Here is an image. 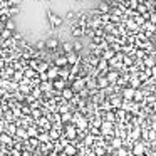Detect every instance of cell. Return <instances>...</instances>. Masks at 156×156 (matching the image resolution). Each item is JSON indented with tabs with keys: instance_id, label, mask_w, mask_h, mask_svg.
I'll return each mask as SVG.
<instances>
[{
	"instance_id": "cell-42",
	"label": "cell",
	"mask_w": 156,
	"mask_h": 156,
	"mask_svg": "<svg viewBox=\"0 0 156 156\" xmlns=\"http://www.w3.org/2000/svg\"><path fill=\"white\" fill-rule=\"evenodd\" d=\"M94 143V136H91V134H86V138H84V144H92Z\"/></svg>"
},
{
	"instance_id": "cell-24",
	"label": "cell",
	"mask_w": 156,
	"mask_h": 156,
	"mask_svg": "<svg viewBox=\"0 0 156 156\" xmlns=\"http://www.w3.org/2000/svg\"><path fill=\"white\" fill-rule=\"evenodd\" d=\"M139 136H141V128H134V129L131 131V134H129V138L134 139V141H138Z\"/></svg>"
},
{
	"instance_id": "cell-31",
	"label": "cell",
	"mask_w": 156,
	"mask_h": 156,
	"mask_svg": "<svg viewBox=\"0 0 156 156\" xmlns=\"http://www.w3.org/2000/svg\"><path fill=\"white\" fill-rule=\"evenodd\" d=\"M27 134H29V138H37V136H39V129L35 128V126H34V128H29L27 129Z\"/></svg>"
},
{
	"instance_id": "cell-5",
	"label": "cell",
	"mask_w": 156,
	"mask_h": 156,
	"mask_svg": "<svg viewBox=\"0 0 156 156\" xmlns=\"http://www.w3.org/2000/svg\"><path fill=\"white\" fill-rule=\"evenodd\" d=\"M61 96H62V101L67 102V101H72V98H74L76 94H74V91H72L71 87H66V89L61 91Z\"/></svg>"
},
{
	"instance_id": "cell-15",
	"label": "cell",
	"mask_w": 156,
	"mask_h": 156,
	"mask_svg": "<svg viewBox=\"0 0 156 156\" xmlns=\"http://www.w3.org/2000/svg\"><path fill=\"white\" fill-rule=\"evenodd\" d=\"M62 151H64L67 156H74V154H77V148H76L74 144H66Z\"/></svg>"
},
{
	"instance_id": "cell-45",
	"label": "cell",
	"mask_w": 156,
	"mask_h": 156,
	"mask_svg": "<svg viewBox=\"0 0 156 156\" xmlns=\"http://www.w3.org/2000/svg\"><path fill=\"white\" fill-rule=\"evenodd\" d=\"M136 9H138V12H139V14H141V15H143V14H146V7H144V5H143V4H141V5H138V7H136Z\"/></svg>"
},
{
	"instance_id": "cell-56",
	"label": "cell",
	"mask_w": 156,
	"mask_h": 156,
	"mask_svg": "<svg viewBox=\"0 0 156 156\" xmlns=\"http://www.w3.org/2000/svg\"><path fill=\"white\" fill-rule=\"evenodd\" d=\"M0 109H2V101H0Z\"/></svg>"
},
{
	"instance_id": "cell-58",
	"label": "cell",
	"mask_w": 156,
	"mask_h": 156,
	"mask_svg": "<svg viewBox=\"0 0 156 156\" xmlns=\"http://www.w3.org/2000/svg\"><path fill=\"white\" fill-rule=\"evenodd\" d=\"M0 45H2V41H0Z\"/></svg>"
},
{
	"instance_id": "cell-36",
	"label": "cell",
	"mask_w": 156,
	"mask_h": 156,
	"mask_svg": "<svg viewBox=\"0 0 156 156\" xmlns=\"http://www.w3.org/2000/svg\"><path fill=\"white\" fill-rule=\"evenodd\" d=\"M14 72H15V69H14V67H9L7 71H4V72H2V76L9 79V77H12V76H14Z\"/></svg>"
},
{
	"instance_id": "cell-50",
	"label": "cell",
	"mask_w": 156,
	"mask_h": 156,
	"mask_svg": "<svg viewBox=\"0 0 156 156\" xmlns=\"http://www.w3.org/2000/svg\"><path fill=\"white\" fill-rule=\"evenodd\" d=\"M149 19H151V24H154V22H156V14L149 15Z\"/></svg>"
},
{
	"instance_id": "cell-23",
	"label": "cell",
	"mask_w": 156,
	"mask_h": 156,
	"mask_svg": "<svg viewBox=\"0 0 156 156\" xmlns=\"http://www.w3.org/2000/svg\"><path fill=\"white\" fill-rule=\"evenodd\" d=\"M99 14H109V10H111V7H109V4H106V2H102V4H99Z\"/></svg>"
},
{
	"instance_id": "cell-33",
	"label": "cell",
	"mask_w": 156,
	"mask_h": 156,
	"mask_svg": "<svg viewBox=\"0 0 156 156\" xmlns=\"http://www.w3.org/2000/svg\"><path fill=\"white\" fill-rule=\"evenodd\" d=\"M17 136H20L22 139H25V141L29 139V134H27V131H25V129H22V128H19V129H17Z\"/></svg>"
},
{
	"instance_id": "cell-1",
	"label": "cell",
	"mask_w": 156,
	"mask_h": 156,
	"mask_svg": "<svg viewBox=\"0 0 156 156\" xmlns=\"http://www.w3.org/2000/svg\"><path fill=\"white\" fill-rule=\"evenodd\" d=\"M64 138L67 141H76V138H77V128L74 124H67L66 126V131H64Z\"/></svg>"
},
{
	"instance_id": "cell-35",
	"label": "cell",
	"mask_w": 156,
	"mask_h": 156,
	"mask_svg": "<svg viewBox=\"0 0 156 156\" xmlns=\"http://www.w3.org/2000/svg\"><path fill=\"white\" fill-rule=\"evenodd\" d=\"M30 114H32V118H34V119L42 118V111H41V109H30Z\"/></svg>"
},
{
	"instance_id": "cell-41",
	"label": "cell",
	"mask_w": 156,
	"mask_h": 156,
	"mask_svg": "<svg viewBox=\"0 0 156 156\" xmlns=\"http://www.w3.org/2000/svg\"><path fill=\"white\" fill-rule=\"evenodd\" d=\"M14 79H15V81H19V82H20L22 79H24V72H20V71H15V72H14Z\"/></svg>"
},
{
	"instance_id": "cell-48",
	"label": "cell",
	"mask_w": 156,
	"mask_h": 156,
	"mask_svg": "<svg viewBox=\"0 0 156 156\" xmlns=\"http://www.w3.org/2000/svg\"><path fill=\"white\" fill-rule=\"evenodd\" d=\"M146 29H148V30H154V24H151V22H146Z\"/></svg>"
},
{
	"instance_id": "cell-11",
	"label": "cell",
	"mask_w": 156,
	"mask_h": 156,
	"mask_svg": "<svg viewBox=\"0 0 156 156\" xmlns=\"http://www.w3.org/2000/svg\"><path fill=\"white\" fill-rule=\"evenodd\" d=\"M96 69H98V72H108V69H109L108 61H104V59H99L98 64H96Z\"/></svg>"
},
{
	"instance_id": "cell-34",
	"label": "cell",
	"mask_w": 156,
	"mask_h": 156,
	"mask_svg": "<svg viewBox=\"0 0 156 156\" xmlns=\"http://www.w3.org/2000/svg\"><path fill=\"white\" fill-rule=\"evenodd\" d=\"M62 51H64L66 54L72 52V44H71V42H64V44H62Z\"/></svg>"
},
{
	"instance_id": "cell-8",
	"label": "cell",
	"mask_w": 156,
	"mask_h": 156,
	"mask_svg": "<svg viewBox=\"0 0 156 156\" xmlns=\"http://www.w3.org/2000/svg\"><path fill=\"white\" fill-rule=\"evenodd\" d=\"M66 59H67L69 66H77L79 64V55L76 54V52H69V54L66 55Z\"/></svg>"
},
{
	"instance_id": "cell-16",
	"label": "cell",
	"mask_w": 156,
	"mask_h": 156,
	"mask_svg": "<svg viewBox=\"0 0 156 156\" xmlns=\"http://www.w3.org/2000/svg\"><path fill=\"white\" fill-rule=\"evenodd\" d=\"M59 47V41L57 39H49V41H45V49H49V51H54V49Z\"/></svg>"
},
{
	"instance_id": "cell-3",
	"label": "cell",
	"mask_w": 156,
	"mask_h": 156,
	"mask_svg": "<svg viewBox=\"0 0 156 156\" xmlns=\"http://www.w3.org/2000/svg\"><path fill=\"white\" fill-rule=\"evenodd\" d=\"M99 129H101V134L102 136H114V131H112V122L102 121V124L99 126Z\"/></svg>"
},
{
	"instance_id": "cell-32",
	"label": "cell",
	"mask_w": 156,
	"mask_h": 156,
	"mask_svg": "<svg viewBox=\"0 0 156 156\" xmlns=\"http://www.w3.org/2000/svg\"><path fill=\"white\" fill-rule=\"evenodd\" d=\"M87 131H89V134H91V136H101V129H99V128H92V126H91V128H87Z\"/></svg>"
},
{
	"instance_id": "cell-25",
	"label": "cell",
	"mask_w": 156,
	"mask_h": 156,
	"mask_svg": "<svg viewBox=\"0 0 156 156\" xmlns=\"http://www.w3.org/2000/svg\"><path fill=\"white\" fill-rule=\"evenodd\" d=\"M143 98H144V92H141V91H138V89H136L134 96H133V101H134V102H141Z\"/></svg>"
},
{
	"instance_id": "cell-52",
	"label": "cell",
	"mask_w": 156,
	"mask_h": 156,
	"mask_svg": "<svg viewBox=\"0 0 156 156\" xmlns=\"http://www.w3.org/2000/svg\"><path fill=\"white\" fill-rule=\"evenodd\" d=\"M151 74H153V77H156V66H154V67H151Z\"/></svg>"
},
{
	"instance_id": "cell-17",
	"label": "cell",
	"mask_w": 156,
	"mask_h": 156,
	"mask_svg": "<svg viewBox=\"0 0 156 156\" xmlns=\"http://www.w3.org/2000/svg\"><path fill=\"white\" fill-rule=\"evenodd\" d=\"M55 67H66L67 66V59H66V55H59V57H55Z\"/></svg>"
},
{
	"instance_id": "cell-7",
	"label": "cell",
	"mask_w": 156,
	"mask_h": 156,
	"mask_svg": "<svg viewBox=\"0 0 156 156\" xmlns=\"http://www.w3.org/2000/svg\"><path fill=\"white\" fill-rule=\"evenodd\" d=\"M96 86H98V89L109 87V82H108V79H106V76H98V79H96Z\"/></svg>"
},
{
	"instance_id": "cell-12",
	"label": "cell",
	"mask_w": 156,
	"mask_h": 156,
	"mask_svg": "<svg viewBox=\"0 0 156 156\" xmlns=\"http://www.w3.org/2000/svg\"><path fill=\"white\" fill-rule=\"evenodd\" d=\"M49 19H51L52 27H61L62 22H64V19H62V17H57V15H54V14H49Z\"/></svg>"
},
{
	"instance_id": "cell-54",
	"label": "cell",
	"mask_w": 156,
	"mask_h": 156,
	"mask_svg": "<svg viewBox=\"0 0 156 156\" xmlns=\"http://www.w3.org/2000/svg\"><path fill=\"white\" fill-rule=\"evenodd\" d=\"M153 131H156V119L153 121Z\"/></svg>"
},
{
	"instance_id": "cell-9",
	"label": "cell",
	"mask_w": 156,
	"mask_h": 156,
	"mask_svg": "<svg viewBox=\"0 0 156 156\" xmlns=\"http://www.w3.org/2000/svg\"><path fill=\"white\" fill-rule=\"evenodd\" d=\"M134 91L136 89H133V87H124L122 89V98H124V101H133V96H134Z\"/></svg>"
},
{
	"instance_id": "cell-29",
	"label": "cell",
	"mask_w": 156,
	"mask_h": 156,
	"mask_svg": "<svg viewBox=\"0 0 156 156\" xmlns=\"http://www.w3.org/2000/svg\"><path fill=\"white\" fill-rule=\"evenodd\" d=\"M114 57V51H111V49H104V54H102V59L104 61H109V59Z\"/></svg>"
},
{
	"instance_id": "cell-43",
	"label": "cell",
	"mask_w": 156,
	"mask_h": 156,
	"mask_svg": "<svg viewBox=\"0 0 156 156\" xmlns=\"http://www.w3.org/2000/svg\"><path fill=\"white\" fill-rule=\"evenodd\" d=\"M22 108V116H29L30 114V108L29 106H20Z\"/></svg>"
},
{
	"instance_id": "cell-10",
	"label": "cell",
	"mask_w": 156,
	"mask_h": 156,
	"mask_svg": "<svg viewBox=\"0 0 156 156\" xmlns=\"http://www.w3.org/2000/svg\"><path fill=\"white\" fill-rule=\"evenodd\" d=\"M45 74H47L49 81H54V79L59 77V67H55V66H54V67H49Z\"/></svg>"
},
{
	"instance_id": "cell-37",
	"label": "cell",
	"mask_w": 156,
	"mask_h": 156,
	"mask_svg": "<svg viewBox=\"0 0 156 156\" xmlns=\"http://www.w3.org/2000/svg\"><path fill=\"white\" fill-rule=\"evenodd\" d=\"M45 49V41H39L37 44H35V51L37 52H42Z\"/></svg>"
},
{
	"instance_id": "cell-55",
	"label": "cell",
	"mask_w": 156,
	"mask_h": 156,
	"mask_svg": "<svg viewBox=\"0 0 156 156\" xmlns=\"http://www.w3.org/2000/svg\"><path fill=\"white\" fill-rule=\"evenodd\" d=\"M57 156H67V154H66V153H64V151H61V153H59V154H57Z\"/></svg>"
},
{
	"instance_id": "cell-39",
	"label": "cell",
	"mask_w": 156,
	"mask_h": 156,
	"mask_svg": "<svg viewBox=\"0 0 156 156\" xmlns=\"http://www.w3.org/2000/svg\"><path fill=\"white\" fill-rule=\"evenodd\" d=\"M41 96H42V91H41L39 87H34V92H32V98H34L35 101H37V99L41 98Z\"/></svg>"
},
{
	"instance_id": "cell-4",
	"label": "cell",
	"mask_w": 156,
	"mask_h": 156,
	"mask_svg": "<svg viewBox=\"0 0 156 156\" xmlns=\"http://www.w3.org/2000/svg\"><path fill=\"white\" fill-rule=\"evenodd\" d=\"M144 151H146L144 143L136 141L134 144H133V156H143V154H144Z\"/></svg>"
},
{
	"instance_id": "cell-6",
	"label": "cell",
	"mask_w": 156,
	"mask_h": 156,
	"mask_svg": "<svg viewBox=\"0 0 156 156\" xmlns=\"http://www.w3.org/2000/svg\"><path fill=\"white\" fill-rule=\"evenodd\" d=\"M66 87H67V84H66V81H64V79L57 77V79H54V81H52V89H57V91H62V89H66Z\"/></svg>"
},
{
	"instance_id": "cell-28",
	"label": "cell",
	"mask_w": 156,
	"mask_h": 156,
	"mask_svg": "<svg viewBox=\"0 0 156 156\" xmlns=\"http://www.w3.org/2000/svg\"><path fill=\"white\" fill-rule=\"evenodd\" d=\"M47 136L51 141H55V139H59V136H61V133H57L55 129H51V131H47Z\"/></svg>"
},
{
	"instance_id": "cell-59",
	"label": "cell",
	"mask_w": 156,
	"mask_h": 156,
	"mask_svg": "<svg viewBox=\"0 0 156 156\" xmlns=\"http://www.w3.org/2000/svg\"><path fill=\"white\" fill-rule=\"evenodd\" d=\"M154 14H156V9H154Z\"/></svg>"
},
{
	"instance_id": "cell-27",
	"label": "cell",
	"mask_w": 156,
	"mask_h": 156,
	"mask_svg": "<svg viewBox=\"0 0 156 156\" xmlns=\"http://www.w3.org/2000/svg\"><path fill=\"white\" fill-rule=\"evenodd\" d=\"M72 119V114L71 112H64V114H61V122L62 124H67V122H71Z\"/></svg>"
},
{
	"instance_id": "cell-13",
	"label": "cell",
	"mask_w": 156,
	"mask_h": 156,
	"mask_svg": "<svg viewBox=\"0 0 156 156\" xmlns=\"http://www.w3.org/2000/svg\"><path fill=\"white\" fill-rule=\"evenodd\" d=\"M0 144H7V146H12L14 144V139H12V136H9V134H5V133H2L0 134Z\"/></svg>"
},
{
	"instance_id": "cell-22",
	"label": "cell",
	"mask_w": 156,
	"mask_h": 156,
	"mask_svg": "<svg viewBox=\"0 0 156 156\" xmlns=\"http://www.w3.org/2000/svg\"><path fill=\"white\" fill-rule=\"evenodd\" d=\"M25 143H29V148H30V149H35V148H39V144H41L37 138H29Z\"/></svg>"
},
{
	"instance_id": "cell-53",
	"label": "cell",
	"mask_w": 156,
	"mask_h": 156,
	"mask_svg": "<svg viewBox=\"0 0 156 156\" xmlns=\"http://www.w3.org/2000/svg\"><path fill=\"white\" fill-rule=\"evenodd\" d=\"M122 116H124V111H122V109H121V111H118V118H122Z\"/></svg>"
},
{
	"instance_id": "cell-26",
	"label": "cell",
	"mask_w": 156,
	"mask_h": 156,
	"mask_svg": "<svg viewBox=\"0 0 156 156\" xmlns=\"http://www.w3.org/2000/svg\"><path fill=\"white\" fill-rule=\"evenodd\" d=\"M72 35L74 37H82L84 35V27H72Z\"/></svg>"
},
{
	"instance_id": "cell-38",
	"label": "cell",
	"mask_w": 156,
	"mask_h": 156,
	"mask_svg": "<svg viewBox=\"0 0 156 156\" xmlns=\"http://www.w3.org/2000/svg\"><path fill=\"white\" fill-rule=\"evenodd\" d=\"M104 121L114 122V121H116V114H114V112H106V119H104Z\"/></svg>"
},
{
	"instance_id": "cell-40",
	"label": "cell",
	"mask_w": 156,
	"mask_h": 156,
	"mask_svg": "<svg viewBox=\"0 0 156 156\" xmlns=\"http://www.w3.org/2000/svg\"><path fill=\"white\" fill-rule=\"evenodd\" d=\"M144 64L148 66V67H154L156 66V61L153 57H148V59H144Z\"/></svg>"
},
{
	"instance_id": "cell-19",
	"label": "cell",
	"mask_w": 156,
	"mask_h": 156,
	"mask_svg": "<svg viewBox=\"0 0 156 156\" xmlns=\"http://www.w3.org/2000/svg\"><path fill=\"white\" fill-rule=\"evenodd\" d=\"M111 148H112V149L122 148V139H121V138H116V136H112V139H111Z\"/></svg>"
},
{
	"instance_id": "cell-21",
	"label": "cell",
	"mask_w": 156,
	"mask_h": 156,
	"mask_svg": "<svg viewBox=\"0 0 156 156\" xmlns=\"http://www.w3.org/2000/svg\"><path fill=\"white\" fill-rule=\"evenodd\" d=\"M5 134H9V136H14V134H17V128H15V124H7L5 126Z\"/></svg>"
},
{
	"instance_id": "cell-20",
	"label": "cell",
	"mask_w": 156,
	"mask_h": 156,
	"mask_svg": "<svg viewBox=\"0 0 156 156\" xmlns=\"http://www.w3.org/2000/svg\"><path fill=\"white\" fill-rule=\"evenodd\" d=\"M9 39H12V32L7 30V29H2L0 30V41L4 42V41H9Z\"/></svg>"
},
{
	"instance_id": "cell-2",
	"label": "cell",
	"mask_w": 156,
	"mask_h": 156,
	"mask_svg": "<svg viewBox=\"0 0 156 156\" xmlns=\"http://www.w3.org/2000/svg\"><path fill=\"white\" fill-rule=\"evenodd\" d=\"M71 89L74 91V94H76V92H81L82 89H86V79H84V77H77V79H74V81H72Z\"/></svg>"
},
{
	"instance_id": "cell-51",
	"label": "cell",
	"mask_w": 156,
	"mask_h": 156,
	"mask_svg": "<svg viewBox=\"0 0 156 156\" xmlns=\"http://www.w3.org/2000/svg\"><path fill=\"white\" fill-rule=\"evenodd\" d=\"M128 27H133V29H134V27H136V24H134L133 20H129V22H128Z\"/></svg>"
},
{
	"instance_id": "cell-46",
	"label": "cell",
	"mask_w": 156,
	"mask_h": 156,
	"mask_svg": "<svg viewBox=\"0 0 156 156\" xmlns=\"http://www.w3.org/2000/svg\"><path fill=\"white\" fill-rule=\"evenodd\" d=\"M138 0H131V2H129V7H131V9H136V7H138Z\"/></svg>"
},
{
	"instance_id": "cell-44",
	"label": "cell",
	"mask_w": 156,
	"mask_h": 156,
	"mask_svg": "<svg viewBox=\"0 0 156 156\" xmlns=\"http://www.w3.org/2000/svg\"><path fill=\"white\" fill-rule=\"evenodd\" d=\"M106 154V149L104 148H96V154L94 156H104Z\"/></svg>"
},
{
	"instance_id": "cell-14",
	"label": "cell",
	"mask_w": 156,
	"mask_h": 156,
	"mask_svg": "<svg viewBox=\"0 0 156 156\" xmlns=\"http://www.w3.org/2000/svg\"><path fill=\"white\" fill-rule=\"evenodd\" d=\"M118 71H108V72H106V79H108V82H109V84H112V82H118Z\"/></svg>"
},
{
	"instance_id": "cell-30",
	"label": "cell",
	"mask_w": 156,
	"mask_h": 156,
	"mask_svg": "<svg viewBox=\"0 0 156 156\" xmlns=\"http://www.w3.org/2000/svg\"><path fill=\"white\" fill-rule=\"evenodd\" d=\"M139 84H141V81L138 79V76H133V77H131V86H129V87L138 89V87H139Z\"/></svg>"
},
{
	"instance_id": "cell-18",
	"label": "cell",
	"mask_w": 156,
	"mask_h": 156,
	"mask_svg": "<svg viewBox=\"0 0 156 156\" xmlns=\"http://www.w3.org/2000/svg\"><path fill=\"white\" fill-rule=\"evenodd\" d=\"M37 76H39L37 71H34V69H30V67H27V69L24 71V77H25V79H35Z\"/></svg>"
},
{
	"instance_id": "cell-47",
	"label": "cell",
	"mask_w": 156,
	"mask_h": 156,
	"mask_svg": "<svg viewBox=\"0 0 156 156\" xmlns=\"http://www.w3.org/2000/svg\"><path fill=\"white\" fill-rule=\"evenodd\" d=\"M92 41H94L96 44H102V37H101V35H96V37L92 39Z\"/></svg>"
},
{
	"instance_id": "cell-49",
	"label": "cell",
	"mask_w": 156,
	"mask_h": 156,
	"mask_svg": "<svg viewBox=\"0 0 156 156\" xmlns=\"http://www.w3.org/2000/svg\"><path fill=\"white\" fill-rule=\"evenodd\" d=\"M72 17H74V12L69 10V12H67V15H66V19H72Z\"/></svg>"
},
{
	"instance_id": "cell-57",
	"label": "cell",
	"mask_w": 156,
	"mask_h": 156,
	"mask_svg": "<svg viewBox=\"0 0 156 156\" xmlns=\"http://www.w3.org/2000/svg\"><path fill=\"white\" fill-rule=\"evenodd\" d=\"M74 156H81V154H79V153H77V154H74Z\"/></svg>"
}]
</instances>
